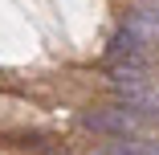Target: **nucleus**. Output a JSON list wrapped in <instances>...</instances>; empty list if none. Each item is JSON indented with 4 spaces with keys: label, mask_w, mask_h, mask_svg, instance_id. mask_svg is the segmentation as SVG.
Listing matches in <instances>:
<instances>
[{
    "label": "nucleus",
    "mask_w": 159,
    "mask_h": 155,
    "mask_svg": "<svg viewBox=\"0 0 159 155\" xmlns=\"http://www.w3.org/2000/svg\"><path fill=\"white\" fill-rule=\"evenodd\" d=\"M139 114L135 110H126V106H102V110H90L82 114V127L86 131H98L106 139H135L139 135Z\"/></svg>",
    "instance_id": "f257e3e1"
},
{
    "label": "nucleus",
    "mask_w": 159,
    "mask_h": 155,
    "mask_svg": "<svg viewBox=\"0 0 159 155\" xmlns=\"http://www.w3.org/2000/svg\"><path fill=\"white\" fill-rule=\"evenodd\" d=\"M151 45L135 33V29H118L114 33V41H110V49H106V61L110 66H135V70H151V53H147Z\"/></svg>",
    "instance_id": "f03ea898"
},
{
    "label": "nucleus",
    "mask_w": 159,
    "mask_h": 155,
    "mask_svg": "<svg viewBox=\"0 0 159 155\" xmlns=\"http://www.w3.org/2000/svg\"><path fill=\"white\" fill-rule=\"evenodd\" d=\"M118 94V106L135 110L139 118H159V86L147 82V86H114Z\"/></svg>",
    "instance_id": "7ed1b4c3"
},
{
    "label": "nucleus",
    "mask_w": 159,
    "mask_h": 155,
    "mask_svg": "<svg viewBox=\"0 0 159 155\" xmlns=\"http://www.w3.org/2000/svg\"><path fill=\"white\" fill-rule=\"evenodd\" d=\"M126 29H135L147 45H159V8H135L126 16Z\"/></svg>",
    "instance_id": "20e7f679"
},
{
    "label": "nucleus",
    "mask_w": 159,
    "mask_h": 155,
    "mask_svg": "<svg viewBox=\"0 0 159 155\" xmlns=\"http://www.w3.org/2000/svg\"><path fill=\"white\" fill-rule=\"evenodd\" d=\"M102 151H106V155H159V143L135 135V139H110Z\"/></svg>",
    "instance_id": "39448f33"
},
{
    "label": "nucleus",
    "mask_w": 159,
    "mask_h": 155,
    "mask_svg": "<svg viewBox=\"0 0 159 155\" xmlns=\"http://www.w3.org/2000/svg\"><path fill=\"white\" fill-rule=\"evenodd\" d=\"M90 155H106V151H90Z\"/></svg>",
    "instance_id": "423d86ee"
}]
</instances>
